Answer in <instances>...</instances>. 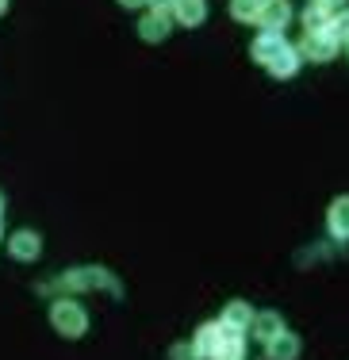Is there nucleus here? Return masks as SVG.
Instances as JSON below:
<instances>
[{
    "mask_svg": "<svg viewBox=\"0 0 349 360\" xmlns=\"http://www.w3.org/2000/svg\"><path fill=\"white\" fill-rule=\"evenodd\" d=\"M8 12V0H0V15H4Z\"/></svg>",
    "mask_w": 349,
    "mask_h": 360,
    "instance_id": "22",
    "label": "nucleus"
},
{
    "mask_svg": "<svg viewBox=\"0 0 349 360\" xmlns=\"http://www.w3.org/2000/svg\"><path fill=\"white\" fill-rule=\"evenodd\" d=\"M265 356L269 360H296L300 356V338L288 333V330H280L272 341H265Z\"/></svg>",
    "mask_w": 349,
    "mask_h": 360,
    "instance_id": "11",
    "label": "nucleus"
},
{
    "mask_svg": "<svg viewBox=\"0 0 349 360\" xmlns=\"http://www.w3.org/2000/svg\"><path fill=\"white\" fill-rule=\"evenodd\" d=\"M345 54H349V42H345Z\"/></svg>",
    "mask_w": 349,
    "mask_h": 360,
    "instance_id": "24",
    "label": "nucleus"
},
{
    "mask_svg": "<svg viewBox=\"0 0 349 360\" xmlns=\"http://www.w3.org/2000/svg\"><path fill=\"white\" fill-rule=\"evenodd\" d=\"M92 288L115 291V295L123 291V288H119V280L108 269H100V264H92V269H70L65 276H58V291H92Z\"/></svg>",
    "mask_w": 349,
    "mask_h": 360,
    "instance_id": "3",
    "label": "nucleus"
},
{
    "mask_svg": "<svg viewBox=\"0 0 349 360\" xmlns=\"http://www.w3.org/2000/svg\"><path fill=\"white\" fill-rule=\"evenodd\" d=\"M169 4L173 0H146V8H154V12H169Z\"/></svg>",
    "mask_w": 349,
    "mask_h": 360,
    "instance_id": "20",
    "label": "nucleus"
},
{
    "mask_svg": "<svg viewBox=\"0 0 349 360\" xmlns=\"http://www.w3.org/2000/svg\"><path fill=\"white\" fill-rule=\"evenodd\" d=\"M330 35L338 42H349V12H338L334 20H330Z\"/></svg>",
    "mask_w": 349,
    "mask_h": 360,
    "instance_id": "17",
    "label": "nucleus"
},
{
    "mask_svg": "<svg viewBox=\"0 0 349 360\" xmlns=\"http://www.w3.org/2000/svg\"><path fill=\"white\" fill-rule=\"evenodd\" d=\"M338 50H342V42L330 35V31H322V35H303V42H300V58H307V62H330Z\"/></svg>",
    "mask_w": 349,
    "mask_h": 360,
    "instance_id": "5",
    "label": "nucleus"
},
{
    "mask_svg": "<svg viewBox=\"0 0 349 360\" xmlns=\"http://www.w3.org/2000/svg\"><path fill=\"white\" fill-rule=\"evenodd\" d=\"M261 12V0H231V15L238 23H258Z\"/></svg>",
    "mask_w": 349,
    "mask_h": 360,
    "instance_id": "16",
    "label": "nucleus"
},
{
    "mask_svg": "<svg viewBox=\"0 0 349 360\" xmlns=\"http://www.w3.org/2000/svg\"><path fill=\"white\" fill-rule=\"evenodd\" d=\"M330 20H334V15H330L326 8H319V4H311L307 12H303V27H307V35H322V31H330Z\"/></svg>",
    "mask_w": 349,
    "mask_h": 360,
    "instance_id": "15",
    "label": "nucleus"
},
{
    "mask_svg": "<svg viewBox=\"0 0 349 360\" xmlns=\"http://www.w3.org/2000/svg\"><path fill=\"white\" fill-rule=\"evenodd\" d=\"M0 207H4V195H0Z\"/></svg>",
    "mask_w": 349,
    "mask_h": 360,
    "instance_id": "23",
    "label": "nucleus"
},
{
    "mask_svg": "<svg viewBox=\"0 0 349 360\" xmlns=\"http://www.w3.org/2000/svg\"><path fill=\"white\" fill-rule=\"evenodd\" d=\"M8 253H12L15 261H35L42 253V238L35 230H15V234L8 238Z\"/></svg>",
    "mask_w": 349,
    "mask_h": 360,
    "instance_id": "9",
    "label": "nucleus"
},
{
    "mask_svg": "<svg viewBox=\"0 0 349 360\" xmlns=\"http://www.w3.org/2000/svg\"><path fill=\"white\" fill-rule=\"evenodd\" d=\"M311 4L326 8V12H342V4H345V0H311Z\"/></svg>",
    "mask_w": 349,
    "mask_h": 360,
    "instance_id": "19",
    "label": "nucleus"
},
{
    "mask_svg": "<svg viewBox=\"0 0 349 360\" xmlns=\"http://www.w3.org/2000/svg\"><path fill=\"white\" fill-rule=\"evenodd\" d=\"M219 333H223V322H203L200 330H196L192 345H196V353H200L203 360H211V353H215V345H219Z\"/></svg>",
    "mask_w": 349,
    "mask_h": 360,
    "instance_id": "14",
    "label": "nucleus"
},
{
    "mask_svg": "<svg viewBox=\"0 0 349 360\" xmlns=\"http://www.w3.org/2000/svg\"><path fill=\"white\" fill-rule=\"evenodd\" d=\"M50 326H54L62 338H81V333L89 330V314H84V307L77 299L62 295V299L50 303Z\"/></svg>",
    "mask_w": 349,
    "mask_h": 360,
    "instance_id": "2",
    "label": "nucleus"
},
{
    "mask_svg": "<svg viewBox=\"0 0 349 360\" xmlns=\"http://www.w3.org/2000/svg\"><path fill=\"white\" fill-rule=\"evenodd\" d=\"M223 326H231V330H250L253 326V307L250 303H242V299H231V303L223 307V319H219Z\"/></svg>",
    "mask_w": 349,
    "mask_h": 360,
    "instance_id": "12",
    "label": "nucleus"
},
{
    "mask_svg": "<svg viewBox=\"0 0 349 360\" xmlns=\"http://www.w3.org/2000/svg\"><path fill=\"white\" fill-rule=\"evenodd\" d=\"M326 226H330V238L338 242H349V195H338L326 211Z\"/></svg>",
    "mask_w": 349,
    "mask_h": 360,
    "instance_id": "10",
    "label": "nucleus"
},
{
    "mask_svg": "<svg viewBox=\"0 0 349 360\" xmlns=\"http://www.w3.org/2000/svg\"><path fill=\"white\" fill-rule=\"evenodd\" d=\"M211 360H246V333L242 330H231V326H223V333H219V345Z\"/></svg>",
    "mask_w": 349,
    "mask_h": 360,
    "instance_id": "8",
    "label": "nucleus"
},
{
    "mask_svg": "<svg viewBox=\"0 0 349 360\" xmlns=\"http://www.w3.org/2000/svg\"><path fill=\"white\" fill-rule=\"evenodd\" d=\"M119 4H123V8H142L146 0H119Z\"/></svg>",
    "mask_w": 349,
    "mask_h": 360,
    "instance_id": "21",
    "label": "nucleus"
},
{
    "mask_svg": "<svg viewBox=\"0 0 349 360\" xmlns=\"http://www.w3.org/2000/svg\"><path fill=\"white\" fill-rule=\"evenodd\" d=\"M250 54H253V62L265 65V70H269L272 77H280V81H288V77L300 70V50L288 46L280 35H265V31H261V35L253 39Z\"/></svg>",
    "mask_w": 349,
    "mask_h": 360,
    "instance_id": "1",
    "label": "nucleus"
},
{
    "mask_svg": "<svg viewBox=\"0 0 349 360\" xmlns=\"http://www.w3.org/2000/svg\"><path fill=\"white\" fill-rule=\"evenodd\" d=\"M173 23H177V20H173L169 12H154V8H150V12L139 20V39H142V42H161V39H169Z\"/></svg>",
    "mask_w": 349,
    "mask_h": 360,
    "instance_id": "6",
    "label": "nucleus"
},
{
    "mask_svg": "<svg viewBox=\"0 0 349 360\" xmlns=\"http://www.w3.org/2000/svg\"><path fill=\"white\" fill-rule=\"evenodd\" d=\"M288 23H292V4H288V0H261L258 27L265 31V35H280Z\"/></svg>",
    "mask_w": 349,
    "mask_h": 360,
    "instance_id": "4",
    "label": "nucleus"
},
{
    "mask_svg": "<svg viewBox=\"0 0 349 360\" xmlns=\"http://www.w3.org/2000/svg\"><path fill=\"white\" fill-rule=\"evenodd\" d=\"M280 330H284V319H280L277 311H261V314H253V326H250V333L261 341V345H265V341H272Z\"/></svg>",
    "mask_w": 349,
    "mask_h": 360,
    "instance_id": "13",
    "label": "nucleus"
},
{
    "mask_svg": "<svg viewBox=\"0 0 349 360\" xmlns=\"http://www.w3.org/2000/svg\"><path fill=\"white\" fill-rule=\"evenodd\" d=\"M169 360H203L196 353V345H184V341H177L173 349H169Z\"/></svg>",
    "mask_w": 349,
    "mask_h": 360,
    "instance_id": "18",
    "label": "nucleus"
},
{
    "mask_svg": "<svg viewBox=\"0 0 349 360\" xmlns=\"http://www.w3.org/2000/svg\"><path fill=\"white\" fill-rule=\"evenodd\" d=\"M169 15H173L181 27H200L208 20V0H173L169 4Z\"/></svg>",
    "mask_w": 349,
    "mask_h": 360,
    "instance_id": "7",
    "label": "nucleus"
}]
</instances>
